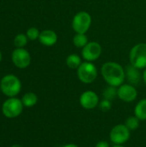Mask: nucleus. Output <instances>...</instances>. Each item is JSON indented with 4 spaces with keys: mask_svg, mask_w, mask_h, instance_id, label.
Segmentation results:
<instances>
[{
    "mask_svg": "<svg viewBox=\"0 0 146 147\" xmlns=\"http://www.w3.org/2000/svg\"><path fill=\"white\" fill-rule=\"evenodd\" d=\"M101 73L105 82L111 86L120 87L124 84L126 73L124 68L116 62H106L101 68Z\"/></svg>",
    "mask_w": 146,
    "mask_h": 147,
    "instance_id": "f257e3e1",
    "label": "nucleus"
},
{
    "mask_svg": "<svg viewBox=\"0 0 146 147\" xmlns=\"http://www.w3.org/2000/svg\"><path fill=\"white\" fill-rule=\"evenodd\" d=\"M130 64L138 69L146 68V43H139L135 45L129 53Z\"/></svg>",
    "mask_w": 146,
    "mask_h": 147,
    "instance_id": "f03ea898",
    "label": "nucleus"
},
{
    "mask_svg": "<svg viewBox=\"0 0 146 147\" xmlns=\"http://www.w3.org/2000/svg\"><path fill=\"white\" fill-rule=\"evenodd\" d=\"M0 88L2 92L9 97L15 96L21 90L22 84L18 78L14 75L4 76L0 83Z\"/></svg>",
    "mask_w": 146,
    "mask_h": 147,
    "instance_id": "7ed1b4c3",
    "label": "nucleus"
},
{
    "mask_svg": "<svg viewBox=\"0 0 146 147\" xmlns=\"http://www.w3.org/2000/svg\"><path fill=\"white\" fill-rule=\"evenodd\" d=\"M92 22V18L87 11L77 12L72 19V28L77 34H86L89 29Z\"/></svg>",
    "mask_w": 146,
    "mask_h": 147,
    "instance_id": "20e7f679",
    "label": "nucleus"
},
{
    "mask_svg": "<svg viewBox=\"0 0 146 147\" xmlns=\"http://www.w3.org/2000/svg\"><path fill=\"white\" fill-rule=\"evenodd\" d=\"M77 71L79 80L83 84L93 83L98 75L97 69L92 62H83Z\"/></svg>",
    "mask_w": 146,
    "mask_h": 147,
    "instance_id": "39448f33",
    "label": "nucleus"
},
{
    "mask_svg": "<svg viewBox=\"0 0 146 147\" xmlns=\"http://www.w3.org/2000/svg\"><path fill=\"white\" fill-rule=\"evenodd\" d=\"M23 109V104L22 100L10 97L6 100L2 106V112L7 118H15L20 115Z\"/></svg>",
    "mask_w": 146,
    "mask_h": 147,
    "instance_id": "423d86ee",
    "label": "nucleus"
},
{
    "mask_svg": "<svg viewBox=\"0 0 146 147\" xmlns=\"http://www.w3.org/2000/svg\"><path fill=\"white\" fill-rule=\"evenodd\" d=\"M109 137L114 145H123L130 139V130L126 125L119 124L112 128Z\"/></svg>",
    "mask_w": 146,
    "mask_h": 147,
    "instance_id": "0eeeda50",
    "label": "nucleus"
},
{
    "mask_svg": "<svg viewBox=\"0 0 146 147\" xmlns=\"http://www.w3.org/2000/svg\"><path fill=\"white\" fill-rule=\"evenodd\" d=\"M81 53L85 61L93 62L100 58L102 54V47L96 41H90L82 48Z\"/></svg>",
    "mask_w": 146,
    "mask_h": 147,
    "instance_id": "6e6552de",
    "label": "nucleus"
},
{
    "mask_svg": "<svg viewBox=\"0 0 146 147\" xmlns=\"http://www.w3.org/2000/svg\"><path fill=\"white\" fill-rule=\"evenodd\" d=\"M12 61L16 67L24 69L29 65L31 57L29 53L24 48H16L12 53Z\"/></svg>",
    "mask_w": 146,
    "mask_h": 147,
    "instance_id": "1a4fd4ad",
    "label": "nucleus"
},
{
    "mask_svg": "<svg viewBox=\"0 0 146 147\" xmlns=\"http://www.w3.org/2000/svg\"><path fill=\"white\" fill-rule=\"evenodd\" d=\"M138 96L136 88L130 84H123L118 88V97L126 102H133Z\"/></svg>",
    "mask_w": 146,
    "mask_h": 147,
    "instance_id": "9d476101",
    "label": "nucleus"
},
{
    "mask_svg": "<svg viewBox=\"0 0 146 147\" xmlns=\"http://www.w3.org/2000/svg\"><path fill=\"white\" fill-rule=\"evenodd\" d=\"M81 106L85 109H93L99 104V97L97 94L92 90H87L82 93L79 98Z\"/></svg>",
    "mask_w": 146,
    "mask_h": 147,
    "instance_id": "9b49d317",
    "label": "nucleus"
},
{
    "mask_svg": "<svg viewBox=\"0 0 146 147\" xmlns=\"http://www.w3.org/2000/svg\"><path fill=\"white\" fill-rule=\"evenodd\" d=\"M125 73H126V78L128 81V83L132 85H137L140 83L141 79L143 78L142 74L139 71V69H138L137 67L133 66V65H128L126 67L125 70Z\"/></svg>",
    "mask_w": 146,
    "mask_h": 147,
    "instance_id": "f8f14e48",
    "label": "nucleus"
},
{
    "mask_svg": "<svg viewBox=\"0 0 146 147\" xmlns=\"http://www.w3.org/2000/svg\"><path fill=\"white\" fill-rule=\"evenodd\" d=\"M39 40L42 45L46 47H51L56 44L58 40V36L54 31L50 29H46L40 32L39 36Z\"/></svg>",
    "mask_w": 146,
    "mask_h": 147,
    "instance_id": "ddd939ff",
    "label": "nucleus"
},
{
    "mask_svg": "<svg viewBox=\"0 0 146 147\" xmlns=\"http://www.w3.org/2000/svg\"><path fill=\"white\" fill-rule=\"evenodd\" d=\"M134 114L135 116L139 121H145L146 120V99L140 100L135 109H134Z\"/></svg>",
    "mask_w": 146,
    "mask_h": 147,
    "instance_id": "4468645a",
    "label": "nucleus"
},
{
    "mask_svg": "<svg viewBox=\"0 0 146 147\" xmlns=\"http://www.w3.org/2000/svg\"><path fill=\"white\" fill-rule=\"evenodd\" d=\"M65 62H66V65L70 69H72V70H77L78 67L83 63L81 58L76 53H72V54L68 55Z\"/></svg>",
    "mask_w": 146,
    "mask_h": 147,
    "instance_id": "2eb2a0df",
    "label": "nucleus"
},
{
    "mask_svg": "<svg viewBox=\"0 0 146 147\" xmlns=\"http://www.w3.org/2000/svg\"><path fill=\"white\" fill-rule=\"evenodd\" d=\"M37 101H38V97L33 92L26 93L22 98V102L23 106H25L27 108H31V107L34 106L37 103Z\"/></svg>",
    "mask_w": 146,
    "mask_h": 147,
    "instance_id": "dca6fc26",
    "label": "nucleus"
},
{
    "mask_svg": "<svg viewBox=\"0 0 146 147\" xmlns=\"http://www.w3.org/2000/svg\"><path fill=\"white\" fill-rule=\"evenodd\" d=\"M72 42L76 47L83 48L89 43V40H88V37L85 34L76 33V34L74 35V37L72 39Z\"/></svg>",
    "mask_w": 146,
    "mask_h": 147,
    "instance_id": "f3484780",
    "label": "nucleus"
},
{
    "mask_svg": "<svg viewBox=\"0 0 146 147\" xmlns=\"http://www.w3.org/2000/svg\"><path fill=\"white\" fill-rule=\"evenodd\" d=\"M102 96L104 99L108 100V101H113L118 96V89L117 87L108 85L106 87L102 92Z\"/></svg>",
    "mask_w": 146,
    "mask_h": 147,
    "instance_id": "a211bd4d",
    "label": "nucleus"
},
{
    "mask_svg": "<svg viewBox=\"0 0 146 147\" xmlns=\"http://www.w3.org/2000/svg\"><path fill=\"white\" fill-rule=\"evenodd\" d=\"M125 125L130 131H134L139 127V120L136 116H130L126 119Z\"/></svg>",
    "mask_w": 146,
    "mask_h": 147,
    "instance_id": "6ab92c4d",
    "label": "nucleus"
},
{
    "mask_svg": "<svg viewBox=\"0 0 146 147\" xmlns=\"http://www.w3.org/2000/svg\"><path fill=\"white\" fill-rule=\"evenodd\" d=\"M27 42H28V37L23 34H17L14 40V44L17 48H22L27 45Z\"/></svg>",
    "mask_w": 146,
    "mask_h": 147,
    "instance_id": "aec40b11",
    "label": "nucleus"
},
{
    "mask_svg": "<svg viewBox=\"0 0 146 147\" xmlns=\"http://www.w3.org/2000/svg\"><path fill=\"white\" fill-rule=\"evenodd\" d=\"M40 34V33L39 32V30L36 28H30L28 29L26 35H27L28 39H29L30 40H35L36 39L39 38Z\"/></svg>",
    "mask_w": 146,
    "mask_h": 147,
    "instance_id": "412c9836",
    "label": "nucleus"
},
{
    "mask_svg": "<svg viewBox=\"0 0 146 147\" xmlns=\"http://www.w3.org/2000/svg\"><path fill=\"white\" fill-rule=\"evenodd\" d=\"M99 108H100V109H101L102 111H103V112H108V111H109V110L112 109L111 101L103 99V100L99 103Z\"/></svg>",
    "mask_w": 146,
    "mask_h": 147,
    "instance_id": "4be33fe9",
    "label": "nucleus"
},
{
    "mask_svg": "<svg viewBox=\"0 0 146 147\" xmlns=\"http://www.w3.org/2000/svg\"><path fill=\"white\" fill-rule=\"evenodd\" d=\"M96 147H110L109 146V144L106 141H100L98 142L96 145Z\"/></svg>",
    "mask_w": 146,
    "mask_h": 147,
    "instance_id": "5701e85b",
    "label": "nucleus"
},
{
    "mask_svg": "<svg viewBox=\"0 0 146 147\" xmlns=\"http://www.w3.org/2000/svg\"><path fill=\"white\" fill-rule=\"evenodd\" d=\"M142 76H143V80H144L145 84H146V68H145V70L144 71V72H143V74H142Z\"/></svg>",
    "mask_w": 146,
    "mask_h": 147,
    "instance_id": "b1692460",
    "label": "nucleus"
},
{
    "mask_svg": "<svg viewBox=\"0 0 146 147\" xmlns=\"http://www.w3.org/2000/svg\"><path fill=\"white\" fill-rule=\"evenodd\" d=\"M63 147H78L77 145H75V144H67V145H65V146H64Z\"/></svg>",
    "mask_w": 146,
    "mask_h": 147,
    "instance_id": "393cba45",
    "label": "nucleus"
},
{
    "mask_svg": "<svg viewBox=\"0 0 146 147\" xmlns=\"http://www.w3.org/2000/svg\"><path fill=\"white\" fill-rule=\"evenodd\" d=\"M113 147H125V146H123L122 145H115L114 146H113Z\"/></svg>",
    "mask_w": 146,
    "mask_h": 147,
    "instance_id": "a878e982",
    "label": "nucleus"
},
{
    "mask_svg": "<svg viewBox=\"0 0 146 147\" xmlns=\"http://www.w3.org/2000/svg\"><path fill=\"white\" fill-rule=\"evenodd\" d=\"M11 147H22V146H20V145H14V146H12Z\"/></svg>",
    "mask_w": 146,
    "mask_h": 147,
    "instance_id": "bb28decb",
    "label": "nucleus"
},
{
    "mask_svg": "<svg viewBox=\"0 0 146 147\" xmlns=\"http://www.w3.org/2000/svg\"><path fill=\"white\" fill-rule=\"evenodd\" d=\"M1 59H2V55H1V53H0V61H1Z\"/></svg>",
    "mask_w": 146,
    "mask_h": 147,
    "instance_id": "cd10ccee",
    "label": "nucleus"
}]
</instances>
